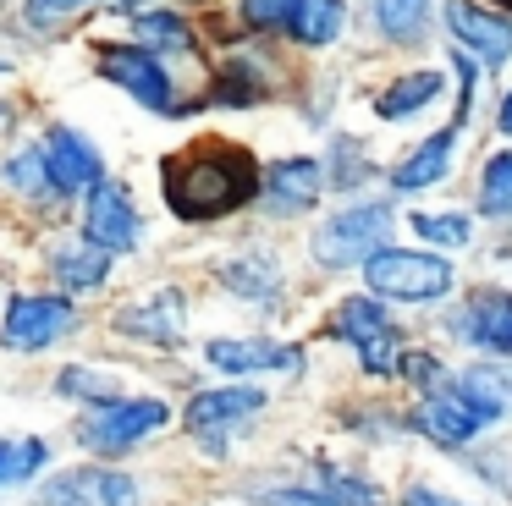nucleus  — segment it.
Returning a JSON list of instances; mask_svg holds the SVG:
<instances>
[{
	"label": "nucleus",
	"instance_id": "obj_29",
	"mask_svg": "<svg viewBox=\"0 0 512 506\" xmlns=\"http://www.w3.org/2000/svg\"><path fill=\"white\" fill-rule=\"evenodd\" d=\"M138 39L155 44V50H188V28H182V17H171V11H144V17L133 22Z\"/></svg>",
	"mask_w": 512,
	"mask_h": 506
},
{
	"label": "nucleus",
	"instance_id": "obj_6",
	"mask_svg": "<svg viewBox=\"0 0 512 506\" xmlns=\"http://www.w3.org/2000/svg\"><path fill=\"white\" fill-rule=\"evenodd\" d=\"M485 424H496V418H490L463 385H435L419 402V413H413V429H424V435L441 440V446H468Z\"/></svg>",
	"mask_w": 512,
	"mask_h": 506
},
{
	"label": "nucleus",
	"instance_id": "obj_21",
	"mask_svg": "<svg viewBox=\"0 0 512 506\" xmlns=\"http://www.w3.org/2000/svg\"><path fill=\"white\" fill-rule=\"evenodd\" d=\"M342 22H347V6L342 0H303V11H298V22H292V39L298 44H331L336 33H342Z\"/></svg>",
	"mask_w": 512,
	"mask_h": 506
},
{
	"label": "nucleus",
	"instance_id": "obj_24",
	"mask_svg": "<svg viewBox=\"0 0 512 506\" xmlns=\"http://www.w3.org/2000/svg\"><path fill=\"white\" fill-rule=\"evenodd\" d=\"M56 391L61 396H78V402H94V407H105V402H122V380L116 374H105V369H61V380H56Z\"/></svg>",
	"mask_w": 512,
	"mask_h": 506
},
{
	"label": "nucleus",
	"instance_id": "obj_23",
	"mask_svg": "<svg viewBox=\"0 0 512 506\" xmlns=\"http://www.w3.org/2000/svg\"><path fill=\"white\" fill-rule=\"evenodd\" d=\"M276 281H281V264L254 259V253L226 264V286H232L237 297H254V303H270V297H276Z\"/></svg>",
	"mask_w": 512,
	"mask_h": 506
},
{
	"label": "nucleus",
	"instance_id": "obj_16",
	"mask_svg": "<svg viewBox=\"0 0 512 506\" xmlns=\"http://www.w3.org/2000/svg\"><path fill=\"white\" fill-rule=\"evenodd\" d=\"M210 363L226 374H265V369H303V352L298 347H281V341H210Z\"/></svg>",
	"mask_w": 512,
	"mask_h": 506
},
{
	"label": "nucleus",
	"instance_id": "obj_32",
	"mask_svg": "<svg viewBox=\"0 0 512 506\" xmlns=\"http://www.w3.org/2000/svg\"><path fill=\"white\" fill-rule=\"evenodd\" d=\"M397 374H402V380H413V385H435V374H441V363H435V358H424V352H402Z\"/></svg>",
	"mask_w": 512,
	"mask_h": 506
},
{
	"label": "nucleus",
	"instance_id": "obj_20",
	"mask_svg": "<svg viewBox=\"0 0 512 506\" xmlns=\"http://www.w3.org/2000/svg\"><path fill=\"white\" fill-rule=\"evenodd\" d=\"M380 330H391V319H386V308H380L375 292H369V297H347V303L331 314V336L336 341H353V347H364L369 336H380Z\"/></svg>",
	"mask_w": 512,
	"mask_h": 506
},
{
	"label": "nucleus",
	"instance_id": "obj_36",
	"mask_svg": "<svg viewBox=\"0 0 512 506\" xmlns=\"http://www.w3.org/2000/svg\"><path fill=\"white\" fill-rule=\"evenodd\" d=\"M496 127H501V132H512V94L501 99V110H496Z\"/></svg>",
	"mask_w": 512,
	"mask_h": 506
},
{
	"label": "nucleus",
	"instance_id": "obj_38",
	"mask_svg": "<svg viewBox=\"0 0 512 506\" xmlns=\"http://www.w3.org/2000/svg\"><path fill=\"white\" fill-rule=\"evenodd\" d=\"M0 72H6V61H0Z\"/></svg>",
	"mask_w": 512,
	"mask_h": 506
},
{
	"label": "nucleus",
	"instance_id": "obj_27",
	"mask_svg": "<svg viewBox=\"0 0 512 506\" xmlns=\"http://www.w3.org/2000/svg\"><path fill=\"white\" fill-rule=\"evenodd\" d=\"M479 209H485V215H512V154H490L485 160Z\"/></svg>",
	"mask_w": 512,
	"mask_h": 506
},
{
	"label": "nucleus",
	"instance_id": "obj_13",
	"mask_svg": "<svg viewBox=\"0 0 512 506\" xmlns=\"http://www.w3.org/2000/svg\"><path fill=\"white\" fill-rule=\"evenodd\" d=\"M182 314H188V308H182V292L177 286H160L155 297L122 308V314H116V330L133 336V341H149V347H177L182 341Z\"/></svg>",
	"mask_w": 512,
	"mask_h": 506
},
{
	"label": "nucleus",
	"instance_id": "obj_2",
	"mask_svg": "<svg viewBox=\"0 0 512 506\" xmlns=\"http://www.w3.org/2000/svg\"><path fill=\"white\" fill-rule=\"evenodd\" d=\"M364 286L386 303H435L457 286L452 259L441 253H408V248H380L364 264Z\"/></svg>",
	"mask_w": 512,
	"mask_h": 506
},
{
	"label": "nucleus",
	"instance_id": "obj_4",
	"mask_svg": "<svg viewBox=\"0 0 512 506\" xmlns=\"http://www.w3.org/2000/svg\"><path fill=\"white\" fill-rule=\"evenodd\" d=\"M78 330V308L67 297H34V292H17L6 303V319H0V341L12 352H45L56 347L61 336Z\"/></svg>",
	"mask_w": 512,
	"mask_h": 506
},
{
	"label": "nucleus",
	"instance_id": "obj_31",
	"mask_svg": "<svg viewBox=\"0 0 512 506\" xmlns=\"http://www.w3.org/2000/svg\"><path fill=\"white\" fill-rule=\"evenodd\" d=\"M243 11H248L254 28H292L298 11H303V0H243Z\"/></svg>",
	"mask_w": 512,
	"mask_h": 506
},
{
	"label": "nucleus",
	"instance_id": "obj_11",
	"mask_svg": "<svg viewBox=\"0 0 512 506\" xmlns=\"http://www.w3.org/2000/svg\"><path fill=\"white\" fill-rule=\"evenodd\" d=\"M45 165H50V182L56 193H89L94 182H105V160L83 132L72 127H50L45 138Z\"/></svg>",
	"mask_w": 512,
	"mask_h": 506
},
{
	"label": "nucleus",
	"instance_id": "obj_19",
	"mask_svg": "<svg viewBox=\"0 0 512 506\" xmlns=\"http://www.w3.org/2000/svg\"><path fill=\"white\" fill-rule=\"evenodd\" d=\"M441 88H446L441 72H408V77H397V83H391L386 94L375 99V110H380L386 121H408V116H419V110L430 105Z\"/></svg>",
	"mask_w": 512,
	"mask_h": 506
},
{
	"label": "nucleus",
	"instance_id": "obj_34",
	"mask_svg": "<svg viewBox=\"0 0 512 506\" xmlns=\"http://www.w3.org/2000/svg\"><path fill=\"white\" fill-rule=\"evenodd\" d=\"M265 506H336L325 490H270Z\"/></svg>",
	"mask_w": 512,
	"mask_h": 506
},
{
	"label": "nucleus",
	"instance_id": "obj_25",
	"mask_svg": "<svg viewBox=\"0 0 512 506\" xmlns=\"http://www.w3.org/2000/svg\"><path fill=\"white\" fill-rule=\"evenodd\" d=\"M424 17H430V0H375V22L386 39H419Z\"/></svg>",
	"mask_w": 512,
	"mask_h": 506
},
{
	"label": "nucleus",
	"instance_id": "obj_8",
	"mask_svg": "<svg viewBox=\"0 0 512 506\" xmlns=\"http://www.w3.org/2000/svg\"><path fill=\"white\" fill-rule=\"evenodd\" d=\"M100 61H105V77L122 83L144 110H155V116H177V110H171L177 105V94H171V72L160 66V55H149V50H105Z\"/></svg>",
	"mask_w": 512,
	"mask_h": 506
},
{
	"label": "nucleus",
	"instance_id": "obj_33",
	"mask_svg": "<svg viewBox=\"0 0 512 506\" xmlns=\"http://www.w3.org/2000/svg\"><path fill=\"white\" fill-rule=\"evenodd\" d=\"M83 0H28V22L34 28H50L56 17H67V11H78Z\"/></svg>",
	"mask_w": 512,
	"mask_h": 506
},
{
	"label": "nucleus",
	"instance_id": "obj_1",
	"mask_svg": "<svg viewBox=\"0 0 512 506\" xmlns=\"http://www.w3.org/2000/svg\"><path fill=\"white\" fill-rule=\"evenodd\" d=\"M160 187H166L171 209L182 220H215L254 198L259 171L232 143H193V149H177L160 165Z\"/></svg>",
	"mask_w": 512,
	"mask_h": 506
},
{
	"label": "nucleus",
	"instance_id": "obj_22",
	"mask_svg": "<svg viewBox=\"0 0 512 506\" xmlns=\"http://www.w3.org/2000/svg\"><path fill=\"white\" fill-rule=\"evenodd\" d=\"M50 462V446L39 435H17L0 440V484H28L39 468Z\"/></svg>",
	"mask_w": 512,
	"mask_h": 506
},
{
	"label": "nucleus",
	"instance_id": "obj_28",
	"mask_svg": "<svg viewBox=\"0 0 512 506\" xmlns=\"http://www.w3.org/2000/svg\"><path fill=\"white\" fill-rule=\"evenodd\" d=\"M320 490L331 495L336 506H380V490L358 473H342V468H320Z\"/></svg>",
	"mask_w": 512,
	"mask_h": 506
},
{
	"label": "nucleus",
	"instance_id": "obj_26",
	"mask_svg": "<svg viewBox=\"0 0 512 506\" xmlns=\"http://www.w3.org/2000/svg\"><path fill=\"white\" fill-rule=\"evenodd\" d=\"M6 182L23 187L28 198L56 193V182H50V165H45V143H39V149H17L12 160H6Z\"/></svg>",
	"mask_w": 512,
	"mask_h": 506
},
{
	"label": "nucleus",
	"instance_id": "obj_30",
	"mask_svg": "<svg viewBox=\"0 0 512 506\" xmlns=\"http://www.w3.org/2000/svg\"><path fill=\"white\" fill-rule=\"evenodd\" d=\"M413 231L435 248H463L468 242V215H413Z\"/></svg>",
	"mask_w": 512,
	"mask_h": 506
},
{
	"label": "nucleus",
	"instance_id": "obj_12",
	"mask_svg": "<svg viewBox=\"0 0 512 506\" xmlns=\"http://www.w3.org/2000/svg\"><path fill=\"white\" fill-rule=\"evenodd\" d=\"M320 187H325V165L309 160V154H287L265 171V209L270 215H303V209H314Z\"/></svg>",
	"mask_w": 512,
	"mask_h": 506
},
{
	"label": "nucleus",
	"instance_id": "obj_15",
	"mask_svg": "<svg viewBox=\"0 0 512 506\" xmlns=\"http://www.w3.org/2000/svg\"><path fill=\"white\" fill-rule=\"evenodd\" d=\"M457 336L479 341L485 352L512 358V292H479L474 303L457 314Z\"/></svg>",
	"mask_w": 512,
	"mask_h": 506
},
{
	"label": "nucleus",
	"instance_id": "obj_10",
	"mask_svg": "<svg viewBox=\"0 0 512 506\" xmlns=\"http://www.w3.org/2000/svg\"><path fill=\"white\" fill-rule=\"evenodd\" d=\"M45 506H138V484L111 468H72L45 484Z\"/></svg>",
	"mask_w": 512,
	"mask_h": 506
},
{
	"label": "nucleus",
	"instance_id": "obj_18",
	"mask_svg": "<svg viewBox=\"0 0 512 506\" xmlns=\"http://www.w3.org/2000/svg\"><path fill=\"white\" fill-rule=\"evenodd\" d=\"M50 270H56V281L67 286V292H94V286H105V275H111V248H100L94 237L67 242V248L50 253Z\"/></svg>",
	"mask_w": 512,
	"mask_h": 506
},
{
	"label": "nucleus",
	"instance_id": "obj_35",
	"mask_svg": "<svg viewBox=\"0 0 512 506\" xmlns=\"http://www.w3.org/2000/svg\"><path fill=\"white\" fill-rule=\"evenodd\" d=\"M402 506H463V501H446V495H435V490H424V484H413V490L402 495Z\"/></svg>",
	"mask_w": 512,
	"mask_h": 506
},
{
	"label": "nucleus",
	"instance_id": "obj_5",
	"mask_svg": "<svg viewBox=\"0 0 512 506\" xmlns=\"http://www.w3.org/2000/svg\"><path fill=\"white\" fill-rule=\"evenodd\" d=\"M166 418H171L166 402H155V396H122V402L94 407V413L78 424V440L89 451H127V446H138L144 435L166 429Z\"/></svg>",
	"mask_w": 512,
	"mask_h": 506
},
{
	"label": "nucleus",
	"instance_id": "obj_17",
	"mask_svg": "<svg viewBox=\"0 0 512 506\" xmlns=\"http://www.w3.org/2000/svg\"><path fill=\"white\" fill-rule=\"evenodd\" d=\"M452 160H457V127H441V132H430V138H424L419 149L397 165V171H391V187H397V193L435 187L446 171H452Z\"/></svg>",
	"mask_w": 512,
	"mask_h": 506
},
{
	"label": "nucleus",
	"instance_id": "obj_37",
	"mask_svg": "<svg viewBox=\"0 0 512 506\" xmlns=\"http://www.w3.org/2000/svg\"><path fill=\"white\" fill-rule=\"evenodd\" d=\"M6 110H12V105H0V121H6Z\"/></svg>",
	"mask_w": 512,
	"mask_h": 506
},
{
	"label": "nucleus",
	"instance_id": "obj_14",
	"mask_svg": "<svg viewBox=\"0 0 512 506\" xmlns=\"http://www.w3.org/2000/svg\"><path fill=\"white\" fill-rule=\"evenodd\" d=\"M446 28L452 39H463L468 50H479L490 66L512 55V22L490 6H474V0H446Z\"/></svg>",
	"mask_w": 512,
	"mask_h": 506
},
{
	"label": "nucleus",
	"instance_id": "obj_3",
	"mask_svg": "<svg viewBox=\"0 0 512 506\" xmlns=\"http://www.w3.org/2000/svg\"><path fill=\"white\" fill-rule=\"evenodd\" d=\"M391 226H397V209L391 204H353L342 215H331L314 237V259L325 270H347V264H369L380 248L391 242Z\"/></svg>",
	"mask_w": 512,
	"mask_h": 506
},
{
	"label": "nucleus",
	"instance_id": "obj_9",
	"mask_svg": "<svg viewBox=\"0 0 512 506\" xmlns=\"http://www.w3.org/2000/svg\"><path fill=\"white\" fill-rule=\"evenodd\" d=\"M83 237H94L100 248H111V253L138 248V209H133V198H127V187H116V182H94L89 187Z\"/></svg>",
	"mask_w": 512,
	"mask_h": 506
},
{
	"label": "nucleus",
	"instance_id": "obj_7",
	"mask_svg": "<svg viewBox=\"0 0 512 506\" xmlns=\"http://www.w3.org/2000/svg\"><path fill=\"white\" fill-rule=\"evenodd\" d=\"M259 407H265V391H259V385H221V391H199L188 402V429L210 451H221L226 435H232L243 418H254Z\"/></svg>",
	"mask_w": 512,
	"mask_h": 506
}]
</instances>
